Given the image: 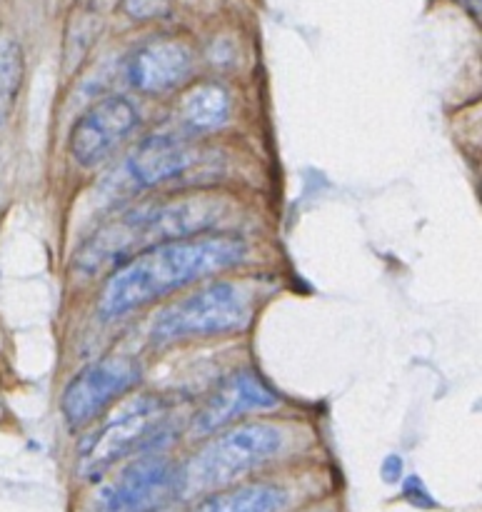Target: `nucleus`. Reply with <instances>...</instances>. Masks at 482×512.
I'll use <instances>...</instances> for the list:
<instances>
[{
    "label": "nucleus",
    "mask_w": 482,
    "mask_h": 512,
    "mask_svg": "<svg viewBox=\"0 0 482 512\" xmlns=\"http://www.w3.org/2000/svg\"><path fill=\"white\" fill-rule=\"evenodd\" d=\"M248 255V243L230 233H198L163 240L135 253L105 283L98 310L105 320L123 318L195 280L225 273Z\"/></svg>",
    "instance_id": "obj_1"
},
{
    "label": "nucleus",
    "mask_w": 482,
    "mask_h": 512,
    "mask_svg": "<svg viewBox=\"0 0 482 512\" xmlns=\"http://www.w3.org/2000/svg\"><path fill=\"white\" fill-rule=\"evenodd\" d=\"M225 200L213 195H193V198L165 200L158 205L130 210L120 220L105 225L83 250H80V268L85 273H98L105 265L125 258L128 250L138 245H155L163 240L198 235L213 228L225 218Z\"/></svg>",
    "instance_id": "obj_2"
},
{
    "label": "nucleus",
    "mask_w": 482,
    "mask_h": 512,
    "mask_svg": "<svg viewBox=\"0 0 482 512\" xmlns=\"http://www.w3.org/2000/svg\"><path fill=\"white\" fill-rule=\"evenodd\" d=\"M253 310L255 293L248 285L218 280L165 308L150 325V340L155 345H173L240 333L253 320Z\"/></svg>",
    "instance_id": "obj_3"
},
{
    "label": "nucleus",
    "mask_w": 482,
    "mask_h": 512,
    "mask_svg": "<svg viewBox=\"0 0 482 512\" xmlns=\"http://www.w3.org/2000/svg\"><path fill=\"white\" fill-rule=\"evenodd\" d=\"M283 443V430L270 423H248L225 430L180 470L178 498L228 488L273 460L283 450Z\"/></svg>",
    "instance_id": "obj_4"
},
{
    "label": "nucleus",
    "mask_w": 482,
    "mask_h": 512,
    "mask_svg": "<svg viewBox=\"0 0 482 512\" xmlns=\"http://www.w3.org/2000/svg\"><path fill=\"white\" fill-rule=\"evenodd\" d=\"M168 405L155 395H135L125 400L88 440L80 458L85 478H100L118 460L135 453H150L163 443Z\"/></svg>",
    "instance_id": "obj_5"
},
{
    "label": "nucleus",
    "mask_w": 482,
    "mask_h": 512,
    "mask_svg": "<svg viewBox=\"0 0 482 512\" xmlns=\"http://www.w3.org/2000/svg\"><path fill=\"white\" fill-rule=\"evenodd\" d=\"M143 378V368L128 355H108L85 365L65 388L60 410L70 428H88L115 400L128 395Z\"/></svg>",
    "instance_id": "obj_6"
},
{
    "label": "nucleus",
    "mask_w": 482,
    "mask_h": 512,
    "mask_svg": "<svg viewBox=\"0 0 482 512\" xmlns=\"http://www.w3.org/2000/svg\"><path fill=\"white\" fill-rule=\"evenodd\" d=\"M178 488L180 470L163 455L143 453L103 490L95 512H158L178 498Z\"/></svg>",
    "instance_id": "obj_7"
},
{
    "label": "nucleus",
    "mask_w": 482,
    "mask_h": 512,
    "mask_svg": "<svg viewBox=\"0 0 482 512\" xmlns=\"http://www.w3.org/2000/svg\"><path fill=\"white\" fill-rule=\"evenodd\" d=\"M138 125V110L123 95H110L90 105L70 130V155L83 168L103 163Z\"/></svg>",
    "instance_id": "obj_8"
},
{
    "label": "nucleus",
    "mask_w": 482,
    "mask_h": 512,
    "mask_svg": "<svg viewBox=\"0 0 482 512\" xmlns=\"http://www.w3.org/2000/svg\"><path fill=\"white\" fill-rule=\"evenodd\" d=\"M278 403L280 398L275 395V390L260 375L250 373V370L233 373L210 393V398L195 415L190 430L195 438H208V435L228 428L243 415L255 413V410H270Z\"/></svg>",
    "instance_id": "obj_9"
},
{
    "label": "nucleus",
    "mask_w": 482,
    "mask_h": 512,
    "mask_svg": "<svg viewBox=\"0 0 482 512\" xmlns=\"http://www.w3.org/2000/svg\"><path fill=\"white\" fill-rule=\"evenodd\" d=\"M193 70V50L178 38H158L135 50L128 63L133 85L143 93H165L183 83Z\"/></svg>",
    "instance_id": "obj_10"
},
{
    "label": "nucleus",
    "mask_w": 482,
    "mask_h": 512,
    "mask_svg": "<svg viewBox=\"0 0 482 512\" xmlns=\"http://www.w3.org/2000/svg\"><path fill=\"white\" fill-rule=\"evenodd\" d=\"M195 150L188 140H180L175 135H153L143 140L130 155L125 170L128 178L140 188H153L170 178H178L180 173L193 165Z\"/></svg>",
    "instance_id": "obj_11"
},
{
    "label": "nucleus",
    "mask_w": 482,
    "mask_h": 512,
    "mask_svg": "<svg viewBox=\"0 0 482 512\" xmlns=\"http://www.w3.org/2000/svg\"><path fill=\"white\" fill-rule=\"evenodd\" d=\"M288 505L290 493L283 485L250 483L218 490L188 512H283Z\"/></svg>",
    "instance_id": "obj_12"
},
{
    "label": "nucleus",
    "mask_w": 482,
    "mask_h": 512,
    "mask_svg": "<svg viewBox=\"0 0 482 512\" xmlns=\"http://www.w3.org/2000/svg\"><path fill=\"white\" fill-rule=\"evenodd\" d=\"M180 115L193 130H215L228 120L230 115V98L225 88L215 83L195 85L188 90L180 105Z\"/></svg>",
    "instance_id": "obj_13"
},
{
    "label": "nucleus",
    "mask_w": 482,
    "mask_h": 512,
    "mask_svg": "<svg viewBox=\"0 0 482 512\" xmlns=\"http://www.w3.org/2000/svg\"><path fill=\"white\" fill-rule=\"evenodd\" d=\"M23 83V50L18 40L0 35V125L10 118Z\"/></svg>",
    "instance_id": "obj_14"
},
{
    "label": "nucleus",
    "mask_w": 482,
    "mask_h": 512,
    "mask_svg": "<svg viewBox=\"0 0 482 512\" xmlns=\"http://www.w3.org/2000/svg\"><path fill=\"white\" fill-rule=\"evenodd\" d=\"M168 8V0H125V10L133 18H155Z\"/></svg>",
    "instance_id": "obj_15"
}]
</instances>
